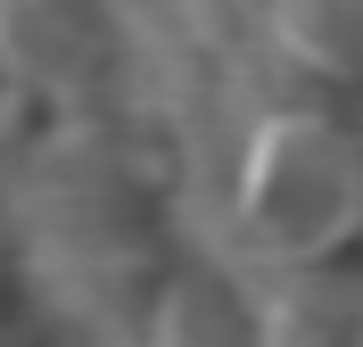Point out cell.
I'll return each instance as SVG.
<instances>
[{
    "label": "cell",
    "mask_w": 363,
    "mask_h": 347,
    "mask_svg": "<svg viewBox=\"0 0 363 347\" xmlns=\"http://www.w3.org/2000/svg\"><path fill=\"white\" fill-rule=\"evenodd\" d=\"M281 58L322 83H363V0H264Z\"/></svg>",
    "instance_id": "cell-4"
},
{
    "label": "cell",
    "mask_w": 363,
    "mask_h": 347,
    "mask_svg": "<svg viewBox=\"0 0 363 347\" xmlns=\"http://www.w3.org/2000/svg\"><path fill=\"white\" fill-rule=\"evenodd\" d=\"M248 331L272 347H347L363 339V273L347 256L322 265H264V290L248 306Z\"/></svg>",
    "instance_id": "cell-3"
},
{
    "label": "cell",
    "mask_w": 363,
    "mask_h": 347,
    "mask_svg": "<svg viewBox=\"0 0 363 347\" xmlns=\"http://www.w3.org/2000/svg\"><path fill=\"white\" fill-rule=\"evenodd\" d=\"M231 240L248 265H322L363 248V141L339 116L272 108L240 149Z\"/></svg>",
    "instance_id": "cell-1"
},
{
    "label": "cell",
    "mask_w": 363,
    "mask_h": 347,
    "mask_svg": "<svg viewBox=\"0 0 363 347\" xmlns=\"http://www.w3.org/2000/svg\"><path fill=\"white\" fill-rule=\"evenodd\" d=\"M108 67L99 0H0V75L42 99H83Z\"/></svg>",
    "instance_id": "cell-2"
}]
</instances>
